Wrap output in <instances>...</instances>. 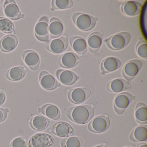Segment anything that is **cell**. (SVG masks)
Here are the masks:
<instances>
[{
  "mask_svg": "<svg viewBox=\"0 0 147 147\" xmlns=\"http://www.w3.org/2000/svg\"><path fill=\"white\" fill-rule=\"evenodd\" d=\"M22 58L26 65L33 71H36L39 68L40 58L37 52L32 50H28L22 53Z\"/></svg>",
  "mask_w": 147,
  "mask_h": 147,
  "instance_id": "obj_14",
  "label": "cell"
},
{
  "mask_svg": "<svg viewBox=\"0 0 147 147\" xmlns=\"http://www.w3.org/2000/svg\"><path fill=\"white\" fill-rule=\"evenodd\" d=\"M80 62V58L74 52H68L59 57L57 64L61 67L70 69L77 66Z\"/></svg>",
  "mask_w": 147,
  "mask_h": 147,
  "instance_id": "obj_15",
  "label": "cell"
},
{
  "mask_svg": "<svg viewBox=\"0 0 147 147\" xmlns=\"http://www.w3.org/2000/svg\"><path fill=\"white\" fill-rule=\"evenodd\" d=\"M131 87V85L126 80L121 78L114 79L109 82L106 86V89L111 93H119L126 91Z\"/></svg>",
  "mask_w": 147,
  "mask_h": 147,
  "instance_id": "obj_17",
  "label": "cell"
},
{
  "mask_svg": "<svg viewBox=\"0 0 147 147\" xmlns=\"http://www.w3.org/2000/svg\"><path fill=\"white\" fill-rule=\"evenodd\" d=\"M121 11L124 15L133 17L141 12L142 5L139 2L134 1H127L121 5Z\"/></svg>",
  "mask_w": 147,
  "mask_h": 147,
  "instance_id": "obj_22",
  "label": "cell"
},
{
  "mask_svg": "<svg viewBox=\"0 0 147 147\" xmlns=\"http://www.w3.org/2000/svg\"><path fill=\"white\" fill-rule=\"evenodd\" d=\"M136 49L138 56L143 59H147V42L143 38H138Z\"/></svg>",
  "mask_w": 147,
  "mask_h": 147,
  "instance_id": "obj_32",
  "label": "cell"
},
{
  "mask_svg": "<svg viewBox=\"0 0 147 147\" xmlns=\"http://www.w3.org/2000/svg\"><path fill=\"white\" fill-rule=\"evenodd\" d=\"M135 98L136 97L134 95L127 92L119 94L115 97L113 101L115 112L118 115H122L131 101Z\"/></svg>",
  "mask_w": 147,
  "mask_h": 147,
  "instance_id": "obj_4",
  "label": "cell"
},
{
  "mask_svg": "<svg viewBox=\"0 0 147 147\" xmlns=\"http://www.w3.org/2000/svg\"><path fill=\"white\" fill-rule=\"evenodd\" d=\"M0 30L7 34H15V26L13 22L7 18L0 17Z\"/></svg>",
  "mask_w": 147,
  "mask_h": 147,
  "instance_id": "obj_30",
  "label": "cell"
},
{
  "mask_svg": "<svg viewBox=\"0 0 147 147\" xmlns=\"http://www.w3.org/2000/svg\"><path fill=\"white\" fill-rule=\"evenodd\" d=\"M129 138L133 142L147 141V125H143L135 128L130 134Z\"/></svg>",
  "mask_w": 147,
  "mask_h": 147,
  "instance_id": "obj_27",
  "label": "cell"
},
{
  "mask_svg": "<svg viewBox=\"0 0 147 147\" xmlns=\"http://www.w3.org/2000/svg\"><path fill=\"white\" fill-rule=\"evenodd\" d=\"M94 147H108V146L106 144H99V145H96V146H94Z\"/></svg>",
  "mask_w": 147,
  "mask_h": 147,
  "instance_id": "obj_37",
  "label": "cell"
},
{
  "mask_svg": "<svg viewBox=\"0 0 147 147\" xmlns=\"http://www.w3.org/2000/svg\"><path fill=\"white\" fill-rule=\"evenodd\" d=\"M69 43L73 50L80 56L84 55L87 51L86 41L82 37H72L69 39Z\"/></svg>",
  "mask_w": 147,
  "mask_h": 147,
  "instance_id": "obj_24",
  "label": "cell"
},
{
  "mask_svg": "<svg viewBox=\"0 0 147 147\" xmlns=\"http://www.w3.org/2000/svg\"><path fill=\"white\" fill-rule=\"evenodd\" d=\"M18 43V37L16 35H6L0 41V50L4 52H11L16 49Z\"/></svg>",
  "mask_w": 147,
  "mask_h": 147,
  "instance_id": "obj_18",
  "label": "cell"
},
{
  "mask_svg": "<svg viewBox=\"0 0 147 147\" xmlns=\"http://www.w3.org/2000/svg\"><path fill=\"white\" fill-rule=\"evenodd\" d=\"M142 66V63L140 60L135 59L129 61L123 67V76L126 80H131L138 74Z\"/></svg>",
  "mask_w": 147,
  "mask_h": 147,
  "instance_id": "obj_11",
  "label": "cell"
},
{
  "mask_svg": "<svg viewBox=\"0 0 147 147\" xmlns=\"http://www.w3.org/2000/svg\"><path fill=\"white\" fill-rule=\"evenodd\" d=\"M130 39V33L123 32L111 36L105 40V42L111 49L119 51L126 47L129 42Z\"/></svg>",
  "mask_w": 147,
  "mask_h": 147,
  "instance_id": "obj_3",
  "label": "cell"
},
{
  "mask_svg": "<svg viewBox=\"0 0 147 147\" xmlns=\"http://www.w3.org/2000/svg\"><path fill=\"white\" fill-rule=\"evenodd\" d=\"M83 139L78 136H70L63 139L61 141L62 147H81Z\"/></svg>",
  "mask_w": 147,
  "mask_h": 147,
  "instance_id": "obj_29",
  "label": "cell"
},
{
  "mask_svg": "<svg viewBox=\"0 0 147 147\" xmlns=\"http://www.w3.org/2000/svg\"><path fill=\"white\" fill-rule=\"evenodd\" d=\"M27 71V68L25 67L16 66L7 71L5 77L7 80L12 81H19L24 78Z\"/></svg>",
  "mask_w": 147,
  "mask_h": 147,
  "instance_id": "obj_25",
  "label": "cell"
},
{
  "mask_svg": "<svg viewBox=\"0 0 147 147\" xmlns=\"http://www.w3.org/2000/svg\"><path fill=\"white\" fill-rule=\"evenodd\" d=\"M135 117L138 124L143 125L147 124V107L144 103L139 102L136 105Z\"/></svg>",
  "mask_w": 147,
  "mask_h": 147,
  "instance_id": "obj_28",
  "label": "cell"
},
{
  "mask_svg": "<svg viewBox=\"0 0 147 147\" xmlns=\"http://www.w3.org/2000/svg\"><path fill=\"white\" fill-rule=\"evenodd\" d=\"M30 124L35 130L41 131L46 129L50 124V120L48 118L42 115H37L31 119Z\"/></svg>",
  "mask_w": 147,
  "mask_h": 147,
  "instance_id": "obj_26",
  "label": "cell"
},
{
  "mask_svg": "<svg viewBox=\"0 0 147 147\" xmlns=\"http://www.w3.org/2000/svg\"><path fill=\"white\" fill-rule=\"evenodd\" d=\"M6 96L5 94L2 90H0V106L2 105L5 102Z\"/></svg>",
  "mask_w": 147,
  "mask_h": 147,
  "instance_id": "obj_35",
  "label": "cell"
},
{
  "mask_svg": "<svg viewBox=\"0 0 147 147\" xmlns=\"http://www.w3.org/2000/svg\"><path fill=\"white\" fill-rule=\"evenodd\" d=\"M64 26L62 22L58 18L53 17L49 23V39H55L62 35Z\"/></svg>",
  "mask_w": 147,
  "mask_h": 147,
  "instance_id": "obj_20",
  "label": "cell"
},
{
  "mask_svg": "<svg viewBox=\"0 0 147 147\" xmlns=\"http://www.w3.org/2000/svg\"><path fill=\"white\" fill-rule=\"evenodd\" d=\"M91 93V89L88 88H76L69 90L67 96L70 102L78 105L86 101L90 97Z\"/></svg>",
  "mask_w": 147,
  "mask_h": 147,
  "instance_id": "obj_6",
  "label": "cell"
},
{
  "mask_svg": "<svg viewBox=\"0 0 147 147\" xmlns=\"http://www.w3.org/2000/svg\"><path fill=\"white\" fill-rule=\"evenodd\" d=\"M103 35L104 32L101 31L94 32L88 38V48L92 54H96L99 50L102 43Z\"/></svg>",
  "mask_w": 147,
  "mask_h": 147,
  "instance_id": "obj_16",
  "label": "cell"
},
{
  "mask_svg": "<svg viewBox=\"0 0 147 147\" xmlns=\"http://www.w3.org/2000/svg\"><path fill=\"white\" fill-rule=\"evenodd\" d=\"M52 133L61 138H68L74 136V128L67 122L61 121L53 125L51 129Z\"/></svg>",
  "mask_w": 147,
  "mask_h": 147,
  "instance_id": "obj_12",
  "label": "cell"
},
{
  "mask_svg": "<svg viewBox=\"0 0 147 147\" xmlns=\"http://www.w3.org/2000/svg\"><path fill=\"white\" fill-rule=\"evenodd\" d=\"M68 45L67 36L65 35L59 38L49 40L46 42L45 47L47 50L51 53L59 54L66 51Z\"/></svg>",
  "mask_w": 147,
  "mask_h": 147,
  "instance_id": "obj_7",
  "label": "cell"
},
{
  "mask_svg": "<svg viewBox=\"0 0 147 147\" xmlns=\"http://www.w3.org/2000/svg\"><path fill=\"white\" fill-rule=\"evenodd\" d=\"M72 20L78 29L83 31H88L95 27L98 19L86 13L78 12L73 14Z\"/></svg>",
  "mask_w": 147,
  "mask_h": 147,
  "instance_id": "obj_2",
  "label": "cell"
},
{
  "mask_svg": "<svg viewBox=\"0 0 147 147\" xmlns=\"http://www.w3.org/2000/svg\"><path fill=\"white\" fill-rule=\"evenodd\" d=\"M131 147V146H125V147Z\"/></svg>",
  "mask_w": 147,
  "mask_h": 147,
  "instance_id": "obj_38",
  "label": "cell"
},
{
  "mask_svg": "<svg viewBox=\"0 0 147 147\" xmlns=\"http://www.w3.org/2000/svg\"><path fill=\"white\" fill-rule=\"evenodd\" d=\"M137 147H147V144L145 143H139L138 144Z\"/></svg>",
  "mask_w": 147,
  "mask_h": 147,
  "instance_id": "obj_36",
  "label": "cell"
},
{
  "mask_svg": "<svg viewBox=\"0 0 147 147\" xmlns=\"http://www.w3.org/2000/svg\"><path fill=\"white\" fill-rule=\"evenodd\" d=\"M55 143L54 138L45 133L33 135L29 142V147H50Z\"/></svg>",
  "mask_w": 147,
  "mask_h": 147,
  "instance_id": "obj_9",
  "label": "cell"
},
{
  "mask_svg": "<svg viewBox=\"0 0 147 147\" xmlns=\"http://www.w3.org/2000/svg\"><path fill=\"white\" fill-rule=\"evenodd\" d=\"M56 74L59 81L66 86L74 85L78 80L76 74L70 70L59 69L56 71Z\"/></svg>",
  "mask_w": 147,
  "mask_h": 147,
  "instance_id": "obj_21",
  "label": "cell"
},
{
  "mask_svg": "<svg viewBox=\"0 0 147 147\" xmlns=\"http://www.w3.org/2000/svg\"><path fill=\"white\" fill-rule=\"evenodd\" d=\"M121 66V62L118 58L109 57L103 60L100 64L101 74L105 75L118 69Z\"/></svg>",
  "mask_w": 147,
  "mask_h": 147,
  "instance_id": "obj_19",
  "label": "cell"
},
{
  "mask_svg": "<svg viewBox=\"0 0 147 147\" xmlns=\"http://www.w3.org/2000/svg\"><path fill=\"white\" fill-rule=\"evenodd\" d=\"M110 126V120L107 115H100L89 122L88 129L91 132L101 133L106 131Z\"/></svg>",
  "mask_w": 147,
  "mask_h": 147,
  "instance_id": "obj_5",
  "label": "cell"
},
{
  "mask_svg": "<svg viewBox=\"0 0 147 147\" xmlns=\"http://www.w3.org/2000/svg\"><path fill=\"white\" fill-rule=\"evenodd\" d=\"M39 82L41 86L48 91L55 90L61 86L52 75L45 70L41 71L39 74Z\"/></svg>",
  "mask_w": 147,
  "mask_h": 147,
  "instance_id": "obj_13",
  "label": "cell"
},
{
  "mask_svg": "<svg viewBox=\"0 0 147 147\" xmlns=\"http://www.w3.org/2000/svg\"><path fill=\"white\" fill-rule=\"evenodd\" d=\"M1 1H0V5H1Z\"/></svg>",
  "mask_w": 147,
  "mask_h": 147,
  "instance_id": "obj_39",
  "label": "cell"
},
{
  "mask_svg": "<svg viewBox=\"0 0 147 147\" xmlns=\"http://www.w3.org/2000/svg\"><path fill=\"white\" fill-rule=\"evenodd\" d=\"M28 140L24 137H19L13 140L10 147H27Z\"/></svg>",
  "mask_w": 147,
  "mask_h": 147,
  "instance_id": "obj_33",
  "label": "cell"
},
{
  "mask_svg": "<svg viewBox=\"0 0 147 147\" xmlns=\"http://www.w3.org/2000/svg\"><path fill=\"white\" fill-rule=\"evenodd\" d=\"M9 110L7 108H0V123L6 120Z\"/></svg>",
  "mask_w": 147,
  "mask_h": 147,
  "instance_id": "obj_34",
  "label": "cell"
},
{
  "mask_svg": "<svg viewBox=\"0 0 147 147\" xmlns=\"http://www.w3.org/2000/svg\"><path fill=\"white\" fill-rule=\"evenodd\" d=\"M3 10L5 15L9 19L18 20L24 17V14L21 12L14 0L5 1L3 6Z\"/></svg>",
  "mask_w": 147,
  "mask_h": 147,
  "instance_id": "obj_10",
  "label": "cell"
},
{
  "mask_svg": "<svg viewBox=\"0 0 147 147\" xmlns=\"http://www.w3.org/2000/svg\"><path fill=\"white\" fill-rule=\"evenodd\" d=\"M51 5V10L54 11L72 8L74 6V2L72 0H53Z\"/></svg>",
  "mask_w": 147,
  "mask_h": 147,
  "instance_id": "obj_31",
  "label": "cell"
},
{
  "mask_svg": "<svg viewBox=\"0 0 147 147\" xmlns=\"http://www.w3.org/2000/svg\"><path fill=\"white\" fill-rule=\"evenodd\" d=\"M34 32L36 38L39 41H49V19L47 16H43L40 18L35 26Z\"/></svg>",
  "mask_w": 147,
  "mask_h": 147,
  "instance_id": "obj_8",
  "label": "cell"
},
{
  "mask_svg": "<svg viewBox=\"0 0 147 147\" xmlns=\"http://www.w3.org/2000/svg\"><path fill=\"white\" fill-rule=\"evenodd\" d=\"M93 105H82L73 107L68 109L66 114L71 121L78 124L83 125L88 123L94 115Z\"/></svg>",
  "mask_w": 147,
  "mask_h": 147,
  "instance_id": "obj_1",
  "label": "cell"
},
{
  "mask_svg": "<svg viewBox=\"0 0 147 147\" xmlns=\"http://www.w3.org/2000/svg\"><path fill=\"white\" fill-rule=\"evenodd\" d=\"M38 112L42 113L49 118L55 120H59L61 117L60 109L55 105L47 104L38 109Z\"/></svg>",
  "mask_w": 147,
  "mask_h": 147,
  "instance_id": "obj_23",
  "label": "cell"
}]
</instances>
